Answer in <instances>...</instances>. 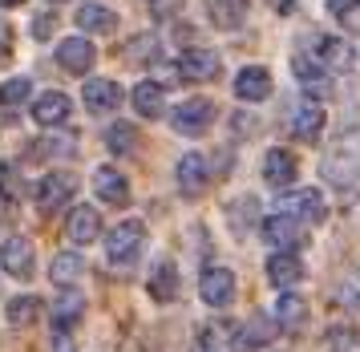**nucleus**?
<instances>
[{
	"mask_svg": "<svg viewBox=\"0 0 360 352\" xmlns=\"http://www.w3.org/2000/svg\"><path fill=\"white\" fill-rule=\"evenodd\" d=\"M320 175L336 191H356L360 187V134H344L340 142L328 150V158L320 162Z\"/></svg>",
	"mask_w": 360,
	"mask_h": 352,
	"instance_id": "1",
	"label": "nucleus"
},
{
	"mask_svg": "<svg viewBox=\"0 0 360 352\" xmlns=\"http://www.w3.org/2000/svg\"><path fill=\"white\" fill-rule=\"evenodd\" d=\"M142 243H146V227L138 223V219H126V223H117L110 231V239H105V259L110 263H130L138 251H142Z\"/></svg>",
	"mask_w": 360,
	"mask_h": 352,
	"instance_id": "2",
	"label": "nucleus"
},
{
	"mask_svg": "<svg viewBox=\"0 0 360 352\" xmlns=\"http://www.w3.org/2000/svg\"><path fill=\"white\" fill-rule=\"evenodd\" d=\"M73 191H77V178L69 175V170H53V175H45L41 182H37L33 203H37V210H45V215H49V210L65 207Z\"/></svg>",
	"mask_w": 360,
	"mask_h": 352,
	"instance_id": "3",
	"label": "nucleus"
},
{
	"mask_svg": "<svg viewBox=\"0 0 360 352\" xmlns=\"http://www.w3.org/2000/svg\"><path fill=\"white\" fill-rule=\"evenodd\" d=\"M0 268L13 275V279H33L37 263H33V243L25 235H8L0 243Z\"/></svg>",
	"mask_w": 360,
	"mask_h": 352,
	"instance_id": "4",
	"label": "nucleus"
},
{
	"mask_svg": "<svg viewBox=\"0 0 360 352\" xmlns=\"http://www.w3.org/2000/svg\"><path fill=\"white\" fill-rule=\"evenodd\" d=\"M263 239L271 247H279V251H295L308 239V231H304V223L295 215H271V219H263Z\"/></svg>",
	"mask_w": 360,
	"mask_h": 352,
	"instance_id": "5",
	"label": "nucleus"
},
{
	"mask_svg": "<svg viewBox=\"0 0 360 352\" xmlns=\"http://www.w3.org/2000/svg\"><path fill=\"white\" fill-rule=\"evenodd\" d=\"M211 118H214V106H211V97H191V101H182L179 110H174V130L179 134H186V138H195V134H202V130L211 126Z\"/></svg>",
	"mask_w": 360,
	"mask_h": 352,
	"instance_id": "6",
	"label": "nucleus"
},
{
	"mask_svg": "<svg viewBox=\"0 0 360 352\" xmlns=\"http://www.w3.org/2000/svg\"><path fill=\"white\" fill-rule=\"evenodd\" d=\"M288 130H292V138H300L304 146H311L316 138H320V130H324V106H320V101H311V97H304V101L292 110Z\"/></svg>",
	"mask_w": 360,
	"mask_h": 352,
	"instance_id": "7",
	"label": "nucleus"
},
{
	"mask_svg": "<svg viewBox=\"0 0 360 352\" xmlns=\"http://www.w3.org/2000/svg\"><path fill=\"white\" fill-rule=\"evenodd\" d=\"M198 296H202V304L207 308H227L235 300V272L227 268H211V272H202L198 279Z\"/></svg>",
	"mask_w": 360,
	"mask_h": 352,
	"instance_id": "8",
	"label": "nucleus"
},
{
	"mask_svg": "<svg viewBox=\"0 0 360 352\" xmlns=\"http://www.w3.org/2000/svg\"><path fill=\"white\" fill-rule=\"evenodd\" d=\"M82 97H85V110L105 118V113H114L117 106H122V85L110 81V77H94V81H85Z\"/></svg>",
	"mask_w": 360,
	"mask_h": 352,
	"instance_id": "9",
	"label": "nucleus"
},
{
	"mask_svg": "<svg viewBox=\"0 0 360 352\" xmlns=\"http://www.w3.org/2000/svg\"><path fill=\"white\" fill-rule=\"evenodd\" d=\"M311 61L320 65V69H348L352 49H348V41H340V37L316 32V37H311Z\"/></svg>",
	"mask_w": 360,
	"mask_h": 352,
	"instance_id": "10",
	"label": "nucleus"
},
{
	"mask_svg": "<svg viewBox=\"0 0 360 352\" xmlns=\"http://www.w3.org/2000/svg\"><path fill=\"white\" fill-rule=\"evenodd\" d=\"M94 194L110 207H130V182L117 175L114 166H98L94 170Z\"/></svg>",
	"mask_w": 360,
	"mask_h": 352,
	"instance_id": "11",
	"label": "nucleus"
},
{
	"mask_svg": "<svg viewBox=\"0 0 360 352\" xmlns=\"http://www.w3.org/2000/svg\"><path fill=\"white\" fill-rule=\"evenodd\" d=\"M276 332H279V324H271L259 312V316H251V320L235 332V340H231V344H235V352H255V348H267V344L276 340Z\"/></svg>",
	"mask_w": 360,
	"mask_h": 352,
	"instance_id": "12",
	"label": "nucleus"
},
{
	"mask_svg": "<svg viewBox=\"0 0 360 352\" xmlns=\"http://www.w3.org/2000/svg\"><path fill=\"white\" fill-rule=\"evenodd\" d=\"M174 178H179V191L186 194V199H198V194L207 191V178H211L207 158H202V154H182Z\"/></svg>",
	"mask_w": 360,
	"mask_h": 352,
	"instance_id": "13",
	"label": "nucleus"
},
{
	"mask_svg": "<svg viewBox=\"0 0 360 352\" xmlns=\"http://www.w3.org/2000/svg\"><path fill=\"white\" fill-rule=\"evenodd\" d=\"M101 235V215L94 207H73L69 210V219H65V239L69 243H77V247H85V243H94Z\"/></svg>",
	"mask_w": 360,
	"mask_h": 352,
	"instance_id": "14",
	"label": "nucleus"
},
{
	"mask_svg": "<svg viewBox=\"0 0 360 352\" xmlns=\"http://www.w3.org/2000/svg\"><path fill=\"white\" fill-rule=\"evenodd\" d=\"M179 73L186 81H214L219 77V53H211V49H186L179 57Z\"/></svg>",
	"mask_w": 360,
	"mask_h": 352,
	"instance_id": "15",
	"label": "nucleus"
},
{
	"mask_svg": "<svg viewBox=\"0 0 360 352\" xmlns=\"http://www.w3.org/2000/svg\"><path fill=\"white\" fill-rule=\"evenodd\" d=\"M267 279H271L279 291L295 288V284L304 279V259L295 256V251H276V256L267 259Z\"/></svg>",
	"mask_w": 360,
	"mask_h": 352,
	"instance_id": "16",
	"label": "nucleus"
},
{
	"mask_svg": "<svg viewBox=\"0 0 360 352\" xmlns=\"http://www.w3.org/2000/svg\"><path fill=\"white\" fill-rule=\"evenodd\" d=\"M69 110H73V101H69L61 89H45V94L33 101V118H37V126H61L69 118Z\"/></svg>",
	"mask_w": 360,
	"mask_h": 352,
	"instance_id": "17",
	"label": "nucleus"
},
{
	"mask_svg": "<svg viewBox=\"0 0 360 352\" xmlns=\"http://www.w3.org/2000/svg\"><path fill=\"white\" fill-rule=\"evenodd\" d=\"M235 97H239V101H263V97H271V73H267L263 65L239 69V77H235Z\"/></svg>",
	"mask_w": 360,
	"mask_h": 352,
	"instance_id": "18",
	"label": "nucleus"
},
{
	"mask_svg": "<svg viewBox=\"0 0 360 352\" xmlns=\"http://www.w3.org/2000/svg\"><path fill=\"white\" fill-rule=\"evenodd\" d=\"M57 65L65 69V73H89V65H94V45L85 41V37H69L57 45Z\"/></svg>",
	"mask_w": 360,
	"mask_h": 352,
	"instance_id": "19",
	"label": "nucleus"
},
{
	"mask_svg": "<svg viewBox=\"0 0 360 352\" xmlns=\"http://www.w3.org/2000/svg\"><path fill=\"white\" fill-rule=\"evenodd\" d=\"M292 215H295V219H300L304 227L324 223V215H328L324 194L316 191V187H304V191H295V194H292Z\"/></svg>",
	"mask_w": 360,
	"mask_h": 352,
	"instance_id": "20",
	"label": "nucleus"
},
{
	"mask_svg": "<svg viewBox=\"0 0 360 352\" xmlns=\"http://www.w3.org/2000/svg\"><path fill=\"white\" fill-rule=\"evenodd\" d=\"M295 170H300V166H295L292 150L276 146V150H267V154H263V178H267L271 187H288V182L295 178Z\"/></svg>",
	"mask_w": 360,
	"mask_h": 352,
	"instance_id": "21",
	"label": "nucleus"
},
{
	"mask_svg": "<svg viewBox=\"0 0 360 352\" xmlns=\"http://www.w3.org/2000/svg\"><path fill=\"white\" fill-rule=\"evenodd\" d=\"M130 101H134V110H138V118H162L166 113V89L158 81H138Z\"/></svg>",
	"mask_w": 360,
	"mask_h": 352,
	"instance_id": "22",
	"label": "nucleus"
},
{
	"mask_svg": "<svg viewBox=\"0 0 360 352\" xmlns=\"http://www.w3.org/2000/svg\"><path fill=\"white\" fill-rule=\"evenodd\" d=\"M207 16H211L214 29L231 32L247 20V0H207Z\"/></svg>",
	"mask_w": 360,
	"mask_h": 352,
	"instance_id": "23",
	"label": "nucleus"
},
{
	"mask_svg": "<svg viewBox=\"0 0 360 352\" xmlns=\"http://www.w3.org/2000/svg\"><path fill=\"white\" fill-rule=\"evenodd\" d=\"M77 29L82 32H114L117 29V13H110L105 4H98V0H85L82 8H77Z\"/></svg>",
	"mask_w": 360,
	"mask_h": 352,
	"instance_id": "24",
	"label": "nucleus"
},
{
	"mask_svg": "<svg viewBox=\"0 0 360 352\" xmlns=\"http://www.w3.org/2000/svg\"><path fill=\"white\" fill-rule=\"evenodd\" d=\"M304 320H308V304L295 296V291H283L276 304V324L279 332H300L304 328Z\"/></svg>",
	"mask_w": 360,
	"mask_h": 352,
	"instance_id": "25",
	"label": "nucleus"
},
{
	"mask_svg": "<svg viewBox=\"0 0 360 352\" xmlns=\"http://www.w3.org/2000/svg\"><path fill=\"white\" fill-rule=\"evenodd\" d=\"M82 312H85V300H82V296H77V291H61V296H57V304L49 308L53 328H57V332H69L73 324L82 320Z\"/></svg>",
	"mask_w": 360,
	"mask_h": 352,
	"instance_id": "26",
	"label": "nucleus"
},
{
	"mask_svg": "<svg viewBox=\"0 0 360 352\" xmlns=\"http://www.w3.org/2000/svg\"><path fill=\"white\" fill-rule=\"evenodd\" d=\"M33 94V81L29 77H13L4 81V89H0V122H13L25 106V97Z\"/></svg>",
	"mask_w": 360,
	"mask_h": 352,
	"instance_id": "27",
	"label": "nucleus"
},
{
	"mask_svg": "<svg viewBox=\"0 0 360 352\" xmlns=\"http://www.w3.org/2000/svg\"><path fill=\"white\" fill-rule=\"evenodd\" d=\"M82 272H85V263H82L77 251H61V256H53V263H49V279L57 288H73V284L82 279Z\"/></svg>",
	"mask_w": 360,
	"mask_h": 352,
	"instance_id": "28",
	"label": "nucleus"
},
{
	"mask_svg": "<svg viewBox=\"0 0 360 352\" xmlns=\"http://www.w3.org/2000/svg\"><path fill=\"white\" fill-rule=\"evenodd\" d=\"M150 296H154L158 304H170V300L179 296V272H174L170 259H162V263L150 272Z\"/></svg>",
	"mask_w": 360,
	"mask_h": 352,
	"instance_id": "29",
	"label": "nucleus"
},
{
	"mask_svg": "<svg viewBox=\"0 0 360 352\" xmlns=\"http://www.w3.org/2000/svg\"><path fill=\"white\" fill-rule=\"evenodd\" d=\"M41 312H45V304H41L37 296H17V300H8V308H4L8 324H17V328L37 324V320H41Z\"/></svg>",
	"mask_w": 360,
	"mask_h": 352,
	"instance_id": "30",
	"label": "nucleus"
},
{
	"mask_svg": "<svg viewBox=\"0 0 360 352\" xmlns=\"http://www.w3.org/2000/svg\"><path fill=\"white\" fill-rule=\"evenodd\" d=\"M134 142H138V130L130 122H117L110 134H105V146H110V154H130Z\"/></svg>",
	"mask_w": 360,
	"mask_h": 352,
	"instance_id": "31",
	"label": "nucleus"
},
{
	"mask_svg": "<svg viewBox=\"0 0 360 352\" xmlns=\"http://www.w3.org/2000/svg\"><path fill=\"white\" fill-rule=\"evenodd\" d=\"M328 8L348 32H360V0H328Z\"/></svg>",
	"mask_w": 360,
	"mask_h": 352,
	"instance_id": "32",
	"label": "nucleus"
},
{
	"mask_svg": "<svg viewBox=\"0 0 360 352\" xmlns=\"http://www.w3.org/2000/svg\"><path fill=\"white\" fill-rule=\"evenodd\" d=\"M154 57H158V41H154V37H134L130 45H126V61L130 65H138V61H154Z\"/></svg>",
	"mask_w": 360,
	"mask_h": 352,
	"instance_id": "33",
	"label": "nucleus"
},
{
	"mask_svg": "<svg viewBox=\"0 0 360 352\" xmlns=\"http://www.w3.org/2000/svg\"><path fill=\"white\" fill-rule=\"evenodd\" d=\"M20 191H25V182H20L17 166H13V162H0V194H4L8 203H17Z\"/></svg>",
	"mask_w": 360,
	"mask_h": 352,
	"instance_id": "34",
	"label": "nucleus"
},
{
	"mask_svg": "<svg viewBox=\"0 0 360 352\" xmlns=\"http://www.w3.org/2000/svg\"><path fill=\"white\" fill-rule=\"evenodd\" d=\"M352 348H356V332L352 328H340V332L324 337V352H352Z\"/></svg>",
	"mask_w": 360,
	"mask_h": 352,
	"instance_id": "35",
	"label": "nucleus"
},
{
	"mask_svg": "<svg viewBox=\"0 0 360 352\" xmlns=\"http://www.w3.org/2000/svg\"><path fill=\"white\" fill-rule=\"evenodd\" d=\"M182 4H186V0H150V16H154V20H174V16L182 13Z\"/></svg>",
	"mask_w": 360,
	"mask_h": 352,
	"instance_id": "36",
	"label": "nucleus"
},
{
	"mask_svg": "<svg viewBox=\"0 0 360 352\" xmlns=\"http://www.w3.org/2000/svg\"><path fill=\"white\" fill-rule=\"evenodd\" d=\"M340 304H348V308H356L360 312V275L356 279H348V284L340 288Z\"/></svg>",
	"mask_w": 360,
	"mask_h": 352,
	"instance_id": "37",
	"label": "nucleus"
},
{
	"mask_svg": "<svg viewBox=\"0 0 360 352\" xmlns=\"http://www.w3.org/2000/svg\"><path fill=\"white\" fill-rule=\"evenodd\" d=\"M73 142H33L29 146V154H69Z\"/></svg>",
	"mask_w": 360,
	"mask_h": 352,
	"instance_id": "38",
	"label": "nucleus"
},
{
	"mask_svg": "<svg viewBox=\"0 0 360 352\" xmlns=\"http://www.w3.org/2000/svg\"><path fill=\"white\" fill-rule=\"evenodd\" d=\"M53 29H57V20H53V16H37V20H33V37H37V41H49Z\"/></svg>",
	"mask_w": 360,
	"mask_h": 352,
	"instance_id": "39",
	"label": "nucleus"
},
{
	"mask_svg": "<svg viewBox=\"0 0 360 352\" xmlns=\"http://www.w3.org/2000/svg\"><path fill=\"white\" fill-rule=\"evenodd\" d=\"M8 49H13V29H8V25L0 20V61L8 57Z\"/></svg>",
	"mask_w": 360,
	"mask_h": 352,
	"instance_id": "40",
	"label": "nucleus"
},
{
	"mask_svg": "<svg viewBox=\"0 0 360 352\" xmlns=\"http://www.w3.org/2000/svg\"><path fill=\"white\" fill-rule=\"evenodd\" d=\"M53 352H77V348H73V340H69V332H57V340H53Z\"/></svg>",
	"mask_w": 360,
	"mask_h": 352,
	"instance_id": "41",
	"label": "nucleus"
},
{
	"mask_svg": "<svg viewBox=\"0 0 360 352\" xmlns=\"http://www.w3.org/2000/svg\"><path fill=\"white\" fill-rule=\"evenodd\" d=\"M267 4H276V13H283V16H288V13H292V8H295L292 0H267Z\"/></svg>",
	"mask_w": 360,
	"mask_h": 352,
	"instance_id": "42",
	"label": "nucleus"
},
{
	"mask_svg": "<svg viewBox=\"0 0 360 352\" xmlns=\"http://www.w3.org/2000/svg\"><path fill=\"white\" fill-rule=\"evenodd\" d=\"M20 0H0V8H17Z\"/></svg>",
	"mask_w": 360,
	"mask_h": 352,
	"instance_id": "43",
	"label": "nucleus"
},
{
	"mask_svg": "<svg viewBox=\"0 0 360 352\" xmlns=\"http://www.w3.org/2000/svg\"><path fill=\"white\" fill-rule=\"evenodd\" d=\"M49 4H61V0H49Z\"/></svg>",
	"mask_w": 360,
	"mask_h": 352,
	"instance_id": "44",
	"label": "nucleus"
}]
</instances>
